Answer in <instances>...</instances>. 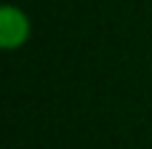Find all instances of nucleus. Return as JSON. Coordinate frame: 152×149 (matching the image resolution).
Returning <instances> with one entry per match:
<instances>
[{
    "mask_svg": "<svg viewBox=\"0 0 152 149\" xmlns=\"http://www.w3.org/2000/svg\"><path fill=\"white\" fill-rule=\"evenodd\" d=\"M27 37H29V16L13 3H5L0 8V48L16 51L27 43Z\"/></svg>",
    "mask_w": 152,
    "mask_h": 149,
    "instance_id": "f257e3e1",
    "label": "nucleus"
}]
</instances>
